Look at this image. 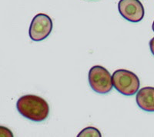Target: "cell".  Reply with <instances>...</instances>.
<instances>
[{"label": "cell", "mask_w": 154, "mask_h": 137, "mask_svg": "<svg viewBox=\"0 0 154 137\" xmlns=\"http://www.w3.org/2000/svg\"><path fill=\"white\" fill-rule=\"evenodd\" d=\"M19 113L28 120L34 122H42L48 117L49 105L43 98L35 95L21 96L16 102Z\"/></svg>", "instance_id": "cell-1"}, {"label": "cell", "mask_w": 154, "mask_h": 137, "mask_svg": "<svg viewBox=\"0 0 154 137\" xmlns=\"http://www.w3.org/2000/svg\"><path fill=\"white\" fill-rule=\"evenodd\" d=\"M113 87L124 96H133L139 91L140 82L138 76L130 70L118 69L112 73Z\"/></svg>", "instance_id": "cell-2"}, {"label": "cell", "mask_w": 154, "mask_h": 137, "mask_svg": "<svg viewBox=\"0 0 154 137\" xmlns=\"http://www.w3.org/2000/svg\"><path fill=\"white\" fill-rule=\"evenodd\" d=\"M92 90L100 94H106L113 87L112 77L106 68L101 65H94L90 68L88 75Z\"/></svg>", "instance_id": "cell-3"}, {"label": "cell", "mask_w": 154, "mask_h": 137, "mask_svg": "<svg viewBox=\"0 0 154 137\" xmlns=\"http://www.w3.org/2000/svg\"><path fill=\"white\" fill-rule=\"evenodd\" d=\"M53 21L48 15L38 13L32 19L29 26V34L30 39L40 42L46 39L53 30Z\"/></svg>", "instance_id": "cell-4"}, {"label": "cell", "mask_w": 154, "mask_h": 137, "mask_svg": "<svg viewBox=\"0 0 154 137\" xmlns=\"http://www.w3.org/2000/svg\"><path fill=\"white\" fill-rule=\"evenodd\" d=\"M118 10L125 20L131 23H139L145 15L143 5L140 0H119Z\"/></svg>", "instance_id": "cell-5"}, {"label": "cell", "mask_w": 154, "mask_h": 137, "mask_svg": "<svg viewBox=\"0 0 154 137\" xmlns=\"http://www.w3.org/2000/svg\"><path fill=\"white\" fill-rule=\"evenodd\" d=\"M136 101L139 107L146 112H154V87L146 86L137 92Z\"/></svg>", "instance_id": "cell-6"}, {"label": "cell", "mask_w": 154, "mask_h": 137, "mask_svg": "<svg viewBox=\"0 0 154 137\" xmlns=\"http://www.w3.org/2000/svg\"><path fill=\"white\" fill-rule=\"evenodd\" d=\"M78 137H101L102 135L99 129L93 126H89L83 129L78 134Z\"/></svg>", "instance_id": "cell-7"}, {"label": "cell", "mask_w": 154, "mask_h": 137, "mask_svg": "<svg viewBox=\"0 0 154 137\" xmlns=\"http://www.w3.org/2000/svg\"><path fill=\"white\" fill-rule=\"evenodd\" d=\"M0 129H1V132H0L1 136H13V134L11 132L9 129L5 128L4 126H1Z\"/></svg>", "instance_id": "cell-8"}, {"label": "cell", "mask_w": 154, "mask_h": 137, "mask_svg": "<svg viewBox=\"0 0 154 137\" xmlns=\"http://www.w3.org/2000/svg\"><path fill=\"white\" fill-rule=\"evenodd\" d=\"M149 48H150L151 53L154 56V37L149 41Z\"/></svg>", "instance_id": "cell-9"}, {"label": "cell", "mask_w": 154, "mask_h": 137, "mask_svg": "<svg viewBox=\"0 0 154 137\" xmlns=\"http://www.w3.org/2000/svg\"><path fill=\"white\" fill-rule=\"evenodd\" d=\"M152 30H153V32H154V21H153V23H152Z\"/></svg>", "instance_id": "cell-10"}]
</instances>
